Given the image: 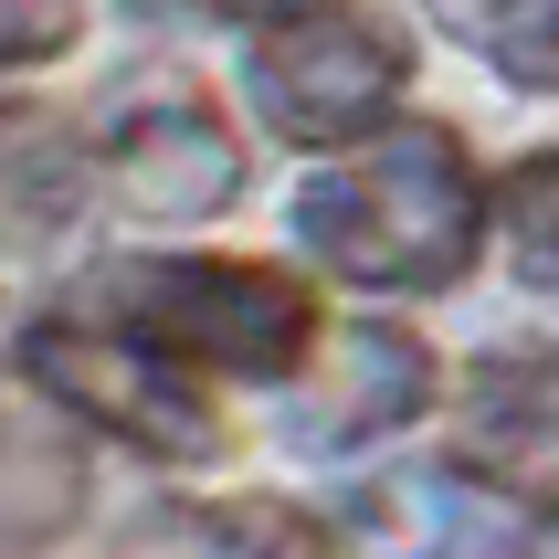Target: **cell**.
<instances>
[{"label": "cell", "mask_w": 559, "mask_h": 559, "mask_svg": "<svg viewBox=\"0 0 559 559\" xmlns=\"http://www.w3.org/2000/svg\"><path fill=\"white\" fill-rule=\"evenodd\" d=\"M296 243L370 296H443L475 275L486 180L443 117H391L296 190Z\"/></svg>", "instance_id": "6da1fadb"}, {"label": "cell", "mask_w": 559, "mask_h": 559, "mask_svg": "<svg viewBox=\"0 0 559 559\" xmlns=\"http://www.w3.org/2000/svg\"><path fill=\"white\" fill-rule=\"evenodd\" d=\"M95 317L127 338L169 348L180 370L233 380H296L317 359V296L285 264H233V253H117L85 275Z\"/></svg>", "instance_id": "7a4b0ae2"}, {"label": "cell", "mask_w": 559, "mask_h": 559, "mask_svg": "<svg viewBox=\"0 0 559 559\" xmlns=\"http://www.w3.org/2000/svg\"><path fill=\"white\" fill-rule=\"evenodd\" d=\"M22 380L43 391V412L127 443V454H148V465H201V454H222L212 391H201L169 348L127 338L106 317H32L22 328Z\"/></svg>", "instance_id": "3957f363"}, {"label": "cell", "mask_w": 559, "mask_h": 559, "mask_svg": "<svg viewBox=\"0 0 559 559\" xmlns=\"http://www.w3.org/2000/svg\"><path fill=\"white\" fill-rule=\"evenodd\" d=\"M402 32H380L370 11H307V22H275L253 43V106L285 148H359L391 127L402 106Z\"/></svg>", "instance_id": "277c9868"}, {"label": "cell", "mask_w": 559, "mask_h": 559, "mask_svg": "<svg viewBox=\"0 0 559 559\" xmlns=\"http://www.w3.org/2000/svg\"><path fill=\"white\" fill-rule=\"evenodd\" d=\"M423 412H433V348L391 317L328 328L317 359L296 370V443H317V454H370Z\"/></svg>", "instance_id": "5b68a950"}, {"label": "cell", "mask_w": 559, "mask_h": 559, "mask_svg": "<svg viewBox=\"0 0 559 559\" xmlns=\"http://www.w3.org/2000/svg\"><path fill=\"white\" fill-rule=\"evenodd\" d=\"M95 190L138 222H212L243 201V148L201 95H169V106H138L95 148Z\"/></svg>", "instance_id": "8992f818"}, {"label": "cell", "mask_w": 559, "mask_h": 559, "mask_svg": "<svg viewBox=\"0 0 559 559\" xmlns=\"http://www.w3.org/2000/svg\"><path fill=\"white\" fill-rule=\"evenodd\" d=\"M465 486H497V497L559 518V348L528 359H486L454 402V433H443Z\"/></svg>", "instance_id": "52a82bcc"}, {"label": "cell", "mask_w": 559, "mask_h": 559, "mask_svg": "<svg viewBox=\"0 0 559 559\" xmlns=\"http://www.w3.org/2000/svg\"><path fill=\"white\" fill-rule=\"evenodd\" d=\"M106 559H328V528L285 497H158Z\"/></svg>", "instance_id": "ba28073f"}, {"label": "cell", "mask_w": 559, "mask_h": 559, "mask_svg": "<svg viewBox=\"0 0 559 559\" xmlns=\"http://www.w3.org/2000/svg\"><path fill=\"white\" fill-rule=\"evenodd\" d=\"M85 190H95V158L74 127L43 106H0V253L53 243L85 212Z\"/></svg>", "instance_id": "9c48e42d"}, {"label": "cell", "mask_w": 559, "mask_h": 559, "mask_svg": "<svg viewBox=\"0 0 559 559\" xmlns=\"http://www.w3.org/2000/svg\"><path fill=\"white\" fill-rule=\"evenodd\" d=\"M433 22L465 53H486L507 85L559 95V0H433Z\"/></svg>", "instance_id": "30bf717a"}, {"label": "cell", "mask_w": 559, "mask_h": 559, "mask_svg": "<svg viewBox=\"0 0 559 559\" xmlns=\"http://www.w3.org/2000/svg\"><path fill=\"white\" fill-rule=\"evenodd\" d=\"M85 497V465L43 433H0V538H53Z\"/></svg>", "instance_id": "8fae6325"}, {"label": "cell", "mask_w": 559, "mask_h": 559, "mask_svg": "<svg viewBox=\"0 0 559 559\" xmlns=\"http://www.w3.org/2000/svg\"><path fill=\"white\" fill-rule=\"evenodd\" d=\"M497 212H507V253H518V275L559 296V148H538V158L507 169Z\"/></svg>", "instance_id": "7c38bea8"}, {"label": "cell", "mask_w": 559, "mask_h": 559, "mask_svg": "<svg viewBox=\"0 0 559 559\" xmlns=\"http://www.w3.org/2000/svg\"><path fill=\"white\" fill-rule=\"evenodd\" d=\"M95 0H0V74H32V63L74 53Z\"/></svg>", "instance_id": "4fadbf2b"}, {"label": "cell", "mask_w": 559, "mask_h": 559, "mask_svg": "<svg viewBox=\"0 0 559 559\" xmlns=\"http://www.w3.org/2000/svg\"><path fill=\"white\" fill-rule=\"evenodd\" d=\"M169 11H201V22H253V32H275V22H307V11H338V0H169Z\"/></svg>", "instance_id": "5bb4252c"}, {"label": "cell", "mask_w": 559, "mask_h": 559, "mask_svg": "<svg viewBox=\"0 0 559 559\" xmlns=\"http://www.w3.org/2000/svg\"><path fill=\"white\" fill-rule=\"evenodd\" d=\"M528 559H559V518H538V538H528Z\"/></svg>", "instance_id": "9a60e30c"}]
</instances>
